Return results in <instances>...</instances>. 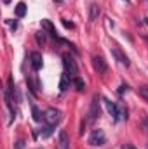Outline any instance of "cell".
I'll return each instance as SVG.
<instances>
[{"label": "cell", "instance_id": "obj_19", "mask_svg": "<svg viewBox=\"0 0 148 149\" xmlns=\"http://www.w3.org/2000/svg\"><path fill=\"white\" fill-rule=\"evenodd\" d=\"M44 33H45L44 30L37 33V42H38V43H44V42H45V35H44Z\"/></svg>", "mask_w": 148, "mask_h": 149}, {"label": "cell", "instance_id": "obj_16", "mask_svg": "<svg viewBox=\"0 0 148 149\" xmlns=\"http://www.w3.org/2000/svg\"><path fill=\"white\" fill-rule=\"evenodd\" d=\"M32 113H33V120H35V121H40V120L44 118V116L40 114V111H38V108L35 106V104L32 106Z\"/></svg>", "mask_w": 148, "mask_h": 149}, {"label": "cell", "instance_id": "obj_20", "mask_svg": "<svg viewBox=\"0 0 148 149\" xmlns=\"http://www.w3.org/2000/svg\"><path fill=\"white\" fill-rule=\"evenodd\" d=\"M129 87H127V83H122L120 85V88H118V94H124V90H127Z\"/></svg>", "mask_w": 148, "mask_h": 149}, {"label": "cell", "instance_id": "obj_23", "mask_svg": "<svg viewBox=\"0 0 148 149\" xmlns=\"http://www.w3.org/2000/svg\"><path fill=\"white\" fill-rule=\"evenodd\" d=\"M122 149H136L134 146H131V144H125V146H122Z\"/></svg>", "mask_w": 148, "mask_h": 149}, {"label": "cell", "instance_id": "obj_15", "mask_svg": "<svg viewBox=\"0 0 148 149\" xmlns=\"http://www.w3.org/2000/svg\"><path fill=\"white\" fill-rule=\"evenodd\" d=\"M73 85L77 87V90H78V92H82V90L85 88V83H84V81H82L80 78H77V76L73 78Z\"/></svg>", "mask_w": 148, "mask_h": 149}, {"label": "cell", "instance_id": "obj_6", "mask_svg": "<svg viewBox=\"0 0 148 149\" xmlns=\"http://www.w3.org/2000/svg\"><path fill=\"white\" fill-rule=\"evenodd\" d=\"M30 64H32L33 71L42 70V66H44V59H42V54H40V52H32V54H30Z\"/></svg>", "mask_w": 148, "mask_h": 149}, {"label": "cell", "instance_id": "obj_3", "mask_svg": "<svg viewBox=\"0 0 148 149\" xmlns=\"http://www.w3.org/2000/svg\"><path fill=\"white\" fill-rule=\"evenodd\" d=\"M106 142V135L101 128H96L89 135V146H103Z\"/></svg>", "mask_w": 148, "mask_h": 149}, {"label": "cell", "instance_id": "obj_22", "mask_svg": "<svg viewBox=\"0 0 148 149\" xmlns=\"http://www.w3.org/2000/svg\"><path fill=\"white\" fill-rule=\"evenodd\" d=\"M63 24H65L66 28H73V23H68V21H63Z\"/></svg>", "mask_w": 148, "mask_h": 149}, {"label": "cell", "instance_id": "obj_21", "mask_svg": "<svg viewBox=\"0 0 148 149\" xmlns=\"http://www.w3.org/2000/svg\"><path fill=\"white\" fill-rule=\"evenodd\" d=\"M23 144H25L23 141H18V142H16V149H23Z\"/></svg>", "mask_w": 148, "mask_h": 149}, {"label": "cell", "instance_id": "obj_24", "mask_svg": "<svg viewBox=\"0 0 148 149\" xmlns=\"http://www.w3.org/2000/svg\"><path fill=\"white\" fill-rule=\"evenodd\" d=\"M2 2H4V3H11V0H2Z\"/></svg>", "mask_w": 148, "mask_h": 149}, {"label": "cell", "instance_id": "obj_2", "mask_svg": "<svg viewBox=\"0 0 148 149\" xmlns=\"http://www.w3.org/2000/svg\"><path fill=\"white\" fill-rule=\"evenodd\" d=\"M63 66H65V73H68L70 76H73L78 73V68H77V63L70 54H63Z\"/></svg>", "mask_w": 148, "mask_h": 149}, {"label": "cell", "instance_id": "obj_13", "mask_svg": "<svg viewBox=\"0 0 148 149\" xmlns=\"http://www.w3.org/2000/svg\"><path fill=\"white\" fill-rule=\"evenodd\" d=\"M26 83H28V88L33 92V94H37L38 88H40V85H38V80L35 78V80H32V78H26Z\"/></svg>", "mask_w": 148, "mask_h": 149}, {"label": "cell", "instance_id": "obj_1", "mask_svg": "<svg viewBox=\"0 0 148 149\" xmlns=\"http://www.w3.org/2000/svg\"><path fill=\"white\" fill-rule=\"evenodd\" d=\"M61 118H63V116H61V111L56 109V108H49V109H45V113H44V121H45V125H49V127L59 125Z\"/></svg>", "mask_w": 148, "mask_h": 149}, {"label": "cell", "instance_id": "obj_18", "mask_svg": "<svg viewBox=\"0 0 148 149\" xmlns=\"http://www.w3.org/2000/svg\"><path fill=\"white\" fill-rule=\"evenodd\" d=\"M52 128H54V127H49V125H47V127L44 128V132H42V137H44V139H45V137H49V135L52 134Z\"/></svg>", "mask_w": 148, "mask_h": 149}, {"label": "cell", "instance_id": "obj_17", "mask_svg": "<svg viewBox=\"0 0 148 149\" xmlns=\"http://www.w3.org/2000/svg\"><path fill=\"white\" fill-rule=\"evenodd\" d=\"M138 94L148 102V87H140V88H138Z\"/></svg>", "mask_w": 148, "mask_h": 149}, {"label": "cell", "instance_id": "obj_7", "mask_svg": "<svg viewBox=\"0 0 148 149\" xmlns=\"http://www.w3.org/2000/svg\"><path fill=\"white\" fill-rule=\"evenodd\" d=\"M56 149H70V137H68V134L65 130L59 132V139H58Z\"/></svg>", "mask_w": 148, "mask_h": 149}, {"label": "cell", "instance_id": "obj_5", "mask_svg": "<svg viewBox=\"0 0 148 149\" xmlns=\"http://www.w3.org/2000/svg\"><path fill=\"white\" fill-rule=\"evenodd\" d=\"M105 104H106V109H108V113L113 116V120L125 118V116H124V111H122V109H120L115 102H111V101H108V99H105Z\"/></svg>", "mask_w": 148, "mask_h": 149}, {"label": "cell", "instance_id": "obj_4", "mask_svg": "<svg viewBox=\"0 0 148 149\" xmlns=\"http://www.w3.org/2000/svg\"><path fill=\"white\" fill-rule=\"evenodd\" d=\"M92 66L98 71V74H105L108 71V64H106L103 56H92Z\"/></svg>", "mask_w": 148, "mask_h": 149}, {"label": "cell", "instance_id": "obj_9", "mask_svg": "<svg viewBox=\"0 0 148 149\" xmlns=\"http://www.w3.org/2000/svg\"><path fill=\"white\" fill-rule=\"evenodd\" d=\"M111 52H113L115 59H117L120 64H124V66H129V57H127V56H125V54H124V52H122L118 47H113V49H111Z\"/></svg>", "mask_w": 148, "mask_h": 149}, {"label": "cell", "instance_id": "obj_8", "mask_svg": "<svg viewBox=\"0 0 148 149\" xmlns=\"http://www.w3.org/2000/svg\"><path fill=\"white\" fill-rule=\"evenodd\" d=\"M42 30H44L47 35H51L52 38H58V31H56L54 24H52L49 19H42Z\"/></svg>", "mask_w": 148, "mask_h": 149}, {"label": "cell", "instance_id": "obj_10", "mask_svg": "<svg viewBox=\"0 0 148 149\" xmlns=\"http://www.w3.org/2000/svg\"><path fill=\"white\" fill-rule=\"evenodd\" d=\"M98 116H99V102H98V97H94L92 104H91V109H89V121H94Z\"/></svg>", "mask_w": 148, "mask_h": 149}, {"label": "cell", "instance_id": "obj_14", "mask_svg": "<svg viewBox=\"0 0 148 149\" xmlns=\"http://www.w3.org/2000/svg\"><path fill=\"white\" fill-rule=\"evenodd\" d=\"M26 14V3L25 2H19L18 5H16V16L18 17H23Z\"/></svg>", "mask_w": 148, "mask_h": 149}, {"label": "cell", "instance_id": "obj_11", "mask_svg": "<svg viewBox=\"0 0 148 149\" xmlns=\"http://www.w3.org/2000/svg\"><path fill=\"white\" fill-rule=\"evenodd\" d=\"M98 16H99V5L98 3H91V7H89V19L96 21Z\"/></svg>", "mask_w": 148, "mask_h": 149}, {"label": "cell", "instance_id": "obj_25", "mask_svg": "<svg viewBox=\"0 0 148 149\" xmlns=\"http://www.w3.org/2000/svg\"><path fill=\"white\" fill-rule=\"evenodd\" d=\"M147 24H148V17H147Z\"/></svg>", "mask_w": 148, "mask_h": 149}, {"label": "cell", "instance_id": "obj_12", "mask_svg": "<svg viewBox=\"0 0 148 149\" xmlns=\"http://www.w3.org/2000/svg\"><path fill=\"white\" fill-rule=\"evenodd\" d=\"M68 87H70V74L63 73L61 74V80H59V90L63 92V90H66Z\"/></svg>", "mask_w": 148, "mask_h": 149}]
</instances>
